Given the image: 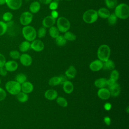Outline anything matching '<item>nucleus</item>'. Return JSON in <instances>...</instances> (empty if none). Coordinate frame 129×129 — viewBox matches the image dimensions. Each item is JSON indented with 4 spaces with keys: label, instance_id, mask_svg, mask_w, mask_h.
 <instances>
[{
    "label": "nucleus",
    "instance_id": "4be33fe9",
    "mask_svg": "<svg viewBox=\"0 0 129 129\" xmlns=\"http://www.w3.org/2000/svg\"><path fill=\"white\" fill-rule=\"evenodd\" d=\"M97 14L98 17H100L102 19H107L109 16L110 13L109 10L105 8H101L97 11Z\"/></svg>",
    "mask_w": 129,
    "mask_h": 129
},
{
    "label": "nucleus",
    "instance_id": "393cba45",
    "mask_svg": "<svg viewBox=\"0 0 129 129\" xmlns=\"http://www.w3.org/2000/svg\"><path fill=\"white\" fill-rule=\"evenodd\" d=\"M16 95L17 100L21 103H25L28 100L29 96L28 94H26L22 91H21Z\"/></svg>",
    "mask_w": 129,
    "mask_h": 129
},
{
    "label": "nucleus",
    "instance_id": "aec40b11",
    "mask_svg": "<svg viewBox=\"0 0 129 129\" xmlns=\"http://www.w3.org/2000/svg\"><path fill=\"white\" fill-rule=\"evenodd\" d=\"M115 64L114 61L110 59L103 62L102 69L106 71H112L115 69Z\"/></svg>",
    "mask_w": 129,
    "mask_h": 129
},
{
    "label": "nucleus",
    "instance_id": "f8f14e48",
    "mask_svg": "<svg viewBox=\"0 0 129 129\" xmlns=\"http://www.w3.org/2000/svg\"><path fill=\"white\" fill-rule=\"evenodd\" d=\"M103 62L99 59L92 61L89 64V68L92 72H98L102 69Z\"/></svg>",
    "mask_w": 129,
    "mask_h": 129
},
{
    "label": "nucleus",
    "instance_id": "20e7f679",
    "mask_svg": "<svg viewBox=\"0 0 129 129\" xmlns=\"http://www.w3.org/2000/svg\"><path fill=\"white\" fill-rule=\"evenodd\" d=\"M6 91L11 95H16L21 91V84L16 81H9L5 84Z\"/></svg>",
    "mask_w": 129,
    "mask_h": 129
},
{
    "label": "nucleus",
    "instance_id": "f704fd0d",
    "mask_svg": "<svg viewBox=\"0 0 129 129\" xmlns=\"http://www.w3.org/2000/svg\"><path fill=\"white\" fill-rule=\"evenodd\" d=\"M8 26L4 21H0V36L4 35L7 31Z\"/></svg>",
    "mask_w": 129,
    "mask_h": 129
},
{
    "label": "nucleus",
    "instance_id": "6e6552de",
    "mask_svg": "<svg viewBox=\"0 0 129 129\" xmlns=\"http://www.w3.org/2000/svg\"><path fill=\"white\" fill-rule=\"evenodd\" d=\"M30 48L36 52H40L44 49V44L41 40L35 39L30 43Z\"/></svg>",
    "mask_w": 129,
    "mask_h": 129
},
{
    "label": "nucleus",
    "instance_id": "2f4dec72",
    "mask_svg": "<svg viewBox=\"0 0 129 129\" xmlns=\"http://www.w3.org/2000/svg\"><path fill=\"white\" fill-rule=\"evenodd\" d=\"M106 7L109 9H114L117 5V0H105Z\"/></svg>",
    "mask_w": 129,
    "mask_h": 129
},
{
    "label": "nucleus",
    "instance_id": "412c9836",
    "mask_svg": "<svg viewBox=\"0 0 129 129\" xmlns=\"http://www.w3.org/2000/svg\"><path fill=\"white\" fill-rule=\"evenodd\" d=\"M40 3L38 1H34L31 3L29 6V11L32 14H35L38 12L40 9Z\"/></svg>",
    "mask_w": 129,
    "mask_h": 129
},
{
    "label": "nucleus",
    "instance_id": "4468645a",
    "mask_svg": "<svg viewBox=\"0 0 129 129\" xmlns=\"http://www.w3.org/2000/svg\"><path fill=\"white\" fill-rule=\"evenodd\" d=\"M56 23L55 19L52 17L51 16H47L45 17L42 20V24L43 27L45 28H49L50 27L54 25Z\"/></svg>",
    "mask_w": 129,
    "mask_h": 129
},
{
    "label": "nucleus",
    "instance_id": "603ef678",
    "mask_svg": "<svg viewBox=\"0 0 129 129\" xmlns=\"http://www.w3.org/2000/svg\"><path fill=\"white\" fill-rule=\"evenodd\" d=\"M55 1H57V2H58V1H60V0H54Z\"/></svg>",
    "mask_w": 129,
    "mask_h": 129
},
{
    "label": "nucleus",
    "instance_id": "1a4fd4ad",
    "mask_svg": "<svg viewBox=\"0 0 129 129\" xmlns=\"http://www.w3.org/2000/svg\"><path fill=\"white\" fill-rule=\"evenodd\" d=\"M6 4L11 10H17L21 7L22 0H6Z\"/></svg>",
    "mask_w": 129,
    "mask_h": 129
},
{
    "label": "nucleus",
    "instance_id": "5701e85b",
    "mask_svg": "<svg viewBox=\"0 0 129 129\" xmlns=\"http://www.w3.org/2000/svg\"><path fill=\"white\" fill-rule=\"evenodd\" d=\"M106 79L104 78H100L96 79L94 82V85L99 89L104 88L106 86Z\"/></svg>",
    "mask_w": 129,
    "mask_h": 129
},
{
    "label": "nucleus",
    "instance_id": "e433bc0d",
    "mask_svg": "<svg viewBox=\"0 0 129 129\" xmlns=\"http://www.w3.org/2000/svg\"><path fill=\"white\" fill-rule=\"evenodd\" d=\"M20 52L18 51V50H11L10 52H9V55L13 59L16 60V59H19V57L20 56Z\"/></svg>",
    "mask_w": 129,
    "mask_h": 129
},
{
    "label": "nucleus",
    "instance_id": "a878e982",
    "mask_svg": "<svg viewBox=\"0 0 129 129\" xmlns=\"http://www.w3.org/2000/svg\"><path fill=\"white\" fill-rule=\"evenodd\" d=\"M59 31L57 27L53 26L49 29V34L52 38H56L59 35Z\"/></svg>",
    "mask_w": 129,
    "mask_h": 129
},
{
    "label": "nucleus",
    "instance_id": "3c124183",
    "mask_svg": "<svg viewBox=\"0 0 129 129\" xmlns=\"http://www.w3.org/2000/svg\"><path fill=\"white\" fill-rule=\"evenodd\" d=\"M1 80L0 79V85H1Z\"/></svg>",
    "mask_w": 129,
    "mask_h": 129
},
{
    "label": "nucleus",
    "instance_id": "bb28decb",
    "mask_svg": "<svg viewBox=\"0 0 129 129\" xmlns=\"http://www.w3.org/2000/svg\"><path fill=\"white\" fill-rule=\"evenodd\" d=\"M48 84L51 86H55L61 84L59 76H54L51 77L48 81Z\"/></svg>",
    "mask_w": 129,
    "mask_h": 129
},
{
    "label": "nucleus",
    "instance_id": "7ed1b4c3",
    "mask_svg": "<svg viewBox=\"0 0 129 129\" xmlns=\"http://www.w3.org/2000/svg\"><path fill=\"white\" fill-rule=\"evenodd\" d=\"M22 33L25 39L29 42H32L35 40L37 36L35 29L30 25L24 26L22 30Z\"/></svg>",
    "mask_w": 129,
    "mask_h": 129
},
{
    "label": "nucleus",
    "instance_id": "c85d7f7f",
    "mask_svg": "<svg viewBox=\"0 0 129 129\" xmlns=\"http://www.w3.org/2000/svg\"><path fill=\"white\" fill-rule=\"evenodd\" d=\"M27 76L23 73H19L17 74L15 77V81L19 83L20 84H22L27 81Z\"/></svg>",
    "mask_w": 129,
    "mask_h": 129
},
{
    "label": "nucleus",
    "instance_id": "c03bdc74",
    "mask_svg": "<svg viewBox=\"0 0 129 129\" xmlns=\"http://www.w3.org/2000/svg\"><path fill=\"white\" fill-rule=\"evenodd\" d=\"M104 121L107 125H109L111 123V119L109 116H105L104 118Z\"/></svg>",
    "mask_w": 129,
    "mask_h": 129
},
{
    "label": "nucleus",
    "instance_id": "39448f33",
    "mask_svg": "<svg viewBox=\"0 0 129 129\" xmlns=\"http://www.w3.org/2000/svg\"><path fill=\"white\" fill-rule=\"evenodd\" d=\"M82 18L86 23L92 24L95 22L98 18L97 11L93 9L88 10L84 13Z\"/></svg>",
    "mask_w": 129,
    "mask_h": 129
},
{
    "label": "nucleus",
    "instance_id": "2eb2a0df",
    "mask_svg": "<svg viewBox=\"0 0 129 129\" xmlns=\"http://www.w3.org/2000/svg\"><path fill=\"white\" fill-rule=\"evenodd\" d=\"M21 91L26 93L29 94L32 92L34 90V86L32 83L29 81H26L21 85Z\"/></svg>",
    "mask_w": 129,
    "mask_h": 129
},
{
    "label": "nucleus",
    "instance_id": "8fccbe9b",
    "mask_svg": "<svg viewBox=\"0 0 129 129\" xmlns=\"http://www.w3.org/2000/svg\"><path fill=\"white\" fill-rule=\"evenodd\" d=\"M6 3V0H0V6L4 5Z\"/></svg>",
    "mask_w": 129,
    "mask_h": 129
},
{
    "label": "nucleus",
    "instance_id": "a18cd8bd",
    "mask_svg": "<svg viewBox=\"0 0 129 129\" xmlns=\"http://www.w3.org/2000/svg\"><path fill=\"white\" fill-rule=\"evenodd\" d=\"M61 80V84H62L64 82L68 80V78L65 76V75H60L59 76Z\"/></svg>",
    "mask_w": 129,
    "mask_h": 129
},
{
    "label": "nucleus",
    "instance_id": "de8ad7c7",
    "mask_svg": "<svg viewBox=\"0 0 129 129\" xmlns=\"http://www.w3.org/2000/svg\"><path fill=\"white\" fill-rule=\"evenodd\" d=\"M52 0H39V2L40 4L47 5L49 4L52 2Z\"/></svg>",
    "mask_w": 129,
    "mask_h": 129
},
{
    "label": "nucleus",
    "instance_id": "dca6fc26",
    "mask_svg": "<svg viewBox=\"0 0 129 129\" xmlns=\"http://www.w3.org/2000/svg\"><path fill=\"white\" fill-rule=\"evenodd\" d=\"M109 90L111 96L113 97H117L119 95L120 93L121 88L118 83H115L112 86L109 87Z\"/></svg>",
    "mask_w": 129,
    "mask_h": 129
},
{
    "label": "nucleus",
    "instance_id": "a19ab883",
    "mask_svg": "<svg viewBox=\"0 0 129 129\" xmlns=\"http://www.w3.org/2000/svg\"><path fill=\"white\" fill-rule=\"evenodd\" d=\"M6 62V59L5 56L0 53V68L4 67L5 64Z\"/></svg>",
    "mask_w": 129,
    "mask_h": 129
},
{
    "label": "nucleus",
    "instance_id": "79ce46f5",
    "mask_svg": "<svg viewBox=\"0 0 129 129\" xmlns=\"http://www.w3.org/2000/svg\"><path fill=\"white\" fill-rule=\"evenodd\" d=\"M7 71L6 70L5 67H3L0 68V75L2 76L5 77L7 75Z\"/></svg>",
    "mask_w": 129,
    "mask_h": 129
},
{
    "label": "nucleus",
    "instance_id": "c756f323",
    "mask_svg": "<svg viewBox=\"0 0 129 129\" xmlns=\"http://www.w3.org/2000/svg\"><path fill=\"white\" fill-rule=\"evenodd\" d=\"M63 37L66 39L67 41H75L77 38L76 35L75 34L69 31L64 33Z\"/></svg>",
    "mask_w": 129,
    "mask_h": 129
},
{
    "label": "nucleus",
    "instance_id": "b1692460",
    "mask_svg": "<svg viewBox=\"0 0 129 129\" xmlns=\"http://www.w3.org/2000/svg\"><path fill=\"white\" fill-rule=\"evenodd\" d=\"M19 50L21 52H25L28 51L30 48V42L25 40L22 41L19 46Z\"/></svg>",
    "mask_w": 129,
    "mask_h": 129
},
{
    "label": "nucleus",
    "instance_id": "cd10ccee",
    "mask_svg": "<svg viewBox=\"0 0 129 129\" xmlns=\"http://www.w3.org/2000/svg\"><path fill=\"white\" fill-rule=\"evenodd\" d=\"M55 43L56 45L59 46H64L66 44L67 42V41L64 38L63 35H59L56 38H55Z\"/></svg>",
    "mask_w": 129,
    "mask_h": 129
},
{
    "label": "nucleus",
    "instance_id": "9d476101",
    "mask_svg": "<svg viewBox=\"0 0 129 129\" xmlns=\"http://www.w3.org/2000/svg\"><path fill=\"white\" fill-rule=\"evenodd\" d=\"M19 60L21 63L25 67L30 66L32 63V57L27 53H23L20 55Z\"/></svg>",
    "mask_w": 129,
    "mask_h": 129
},
{
    "label": "nucleus",
    "instance_id": "f3484780",
    "mask_svg": "<svg viewBox=\"0 0 129 129\" xmlns=\"http://www.w3.org/2000/svg\"><path fill=\"white\" fill-rule=\"evenodd\" d=\"M58 96L57 92L52 89L47 90L44 93V96L45 98L48 100H54L56 99Z\"/></svg>",
    "mask_w": 129,
    "mask_h": 129
},
{
    "label": "nucleus",
    "instance_id": "58836bf2",
    "mask_svg": "<svg viewBox=\"0 0 129 129\" xmlns=\"http://www.w3.org/2000/svg\"><path fill=\"white\" fill-rule=\"evenodd\" d=\"M58 6V3L57 1H52L50 4H49V8L50 9V10H51V11H53V10H56Z\"/></svg>",
    "mask_w": 129,
    "mask_h": 129
},
{
    "label": "nucleus",
    "instance_id": "864d4df0",
    "mask_svg": "<svg viewBox=\"0 0 129 129\" xmlns=\"http://www.w3.org/2000/svg\"><path fill=\"white\" fill-rule=\"evenodd\" d=\"M67 1H72V0H67Z\"/></svg>",
    "mask_w": 129,
    "mask_h": 129
},
{
    "label": "nucleus",
    "instance_id": "72a5a7b5",
    "mask_svg": "<svg viewBox=\"0 0 129 129\" xmlns=\"http://www.w3.org/2000/svg\"><path fill=\"white\" fill-rule=\"evenodd\" d=\"M13 18V15L10 12H6L4 13L2 16L3 20L6 23L11 21Z\"/></svg>",
    "mask_w": 129,
    "mask_h": 129
},
{
    "label": "nucleus",
    "instance_id": "ea45409f",
    "mask_svg": "<svg viewBox=\"0 0 129 129\" xmlns=\"http://www.w3.org/2000/svg\"><path fill=\"white\" fill-rule=\"evenodd\" d=\"M6 97H7L6 91L3 88L0 87V101L5 100Z\"/></svg>",
    "mask_w": 129,
    "mask_h": 129
},
{
    "label": "nucleus",
    "instance_id": "7c9ffc66",
    "mask_svg": "<svg viewBox=\"0 0 129 129\" xmlns=\"http://www.w3.org/2000/svg\"><path fill=\"white\" fill-rule=\"evenodd\" d=\"M56 103L58 105L62 107H66L68 105L67 99L63 97H57L56 99Z\"/></svg>",
    "mask_w": 129,
    "mask_h": 129
},
{
    "label": "nucleus",
    "instance_id": "0eeeda50",
    "mask_svg": "<svg viewBox=\"0 0 129 129\" xmlns=\"http://www.w3.org/2000/svg\"><path fill=\"white\" fill-rule=\"evenodd\" d=\"M33 20V14L28 11L22 13L20 16V22L21 25L25 26L29 25Z\"/></svg>",
    "mask_w": 129,
    "mask_h": 129
},
{
    "label": "nucleus",
    "instance_id": "a211bd4d",
    "mask_svg": "<svg viewBox=\"0 0 129 129\" xmlns=\"http://www.w3.org/2000/svg\"><path fill=\"white\" fill-rule=\"evenodd\" d=\"M62 85L63 90L66 93L69 94H71L73 92L74 87L73 84L71 81L67 80Z\"/></svg>",
    "mask_w": 129,
    "mask_h": 129
},
{
    "label": "nucleus",
    "instance_id": "f257e3e1",
    "mask_svg": "<svg viewBox=\"0 0 129 129\" xmlns=\"http://www.w3.org/2000/svg\"><path fill=\"white\" fill-rule=\"evenodd\" d=\"M114 14L117 18L126 19L129 17V7L125 3L118 4L114 8Z\"/></svg>",
    "mask_w": 129,
    "mask_h": 129
},
{
    "label": "nucleus",
    "instance_id": "09e8293b",
    "mask_svg": "<svg viewBox=\"0 0 129 129\" xmlns=\"http://www.w3.org/2000/svg\"><path fill=\"white\" fill-rule=\"evenodd\" d=\"M112 107L111 104L110 103H106L104 105V108L106 110H109L111 109Z\"/></svg>",
    "mask_w": 129,
    "mask_h": 129
},
{
    "label": "nucleus",
    "instance_id": "9b49d317",
    "mask_svg": "<svg viewBox=\"0 0 129 129\" xmlns=\"http://www.w3.org/2000/svg\"><path fill=\"white\" fill-rule=\"evenodd\" d=\"M97 96L100 99L106 100L110 97L111 95L109 89L104 87L99 89L97 91Z\"/></svg>",
    "mask_w": 129,
    "mask_h": 129
},
{
    "label": "nucleus",
    "instance_id": "6ab92c4d",
    "mask_svg": "<svg viewBox=\"0 0 129 129\" xmlns=\"http://www.w3.org/2000/svg\"><path fill=\"white\" fill-rule=\"evenodd\" d=\"M77 73V70L75 67L73 66H71L66 71L64 75L68 78V79H74L76 77Z\"/></svg>",
    "mask_w": 129,
    "mask_h": 129
},
{
    "label": "nucleus",
    "instance_id": "f03ea898",
    "mask_svg": "<svg viewBox=\"0 0 129 129\" xmlns=\"http://www.w3.org/2000/svg\"><path fill=\"white\" fill-rule=\"evenodd\" d=\"M111 54L110 47L107 44H102L98 48L97 55L98 59L102 62L109 59Z\"/></svg>",
    "mask_w": 129,
    "mask_h": 129
},
{
    "label": "nucleus",
    "instance_id": "ddd939ff",
    "mask_svg": "<svg viewBox=\"0 0 129 129\" xmlns=\"http://www.w3.org/2000/svg\"><path fill=\"white\" fill-rule=\"evenodd\" d=\"M4 67L7 72H13L16 71L18 68V63L14 60H8L6 62Z\"/></svg>",
    "mask_w": 129,
    "mask_h": 129
},
{
    "label": "nucleus",
    "instance_id": "c9c22d12",
    "mask_svg": "<svg viewBox=\"0 0 129 129\" xmlns=\"http://www.w3.org/2000/svg\"><path fill=\"white\" fill-rule=\"evenodd\" d=\"M46 34V29L44 27H41L39 28L37 32V35L39 38H43L45 36Z\"/></svg>",
    "mask_w": 129,
    "mask_h": 129
},
{
    "label": "nucleus",
    "instance_id": "4c0bfd02",
    "mask_svg": "<svg viewBox=\"0 0 129 129\" xmlns=\"http://www.w3.org/2000/svg\"><path fill=\"white\" fill-rule=\"evenodd\" d=\"M119 73L117 70L114 69L111 71L110 75V78L117 81V80L119 79Z\"/></svg>",
    "mask_w": 129,
    "mask_h": 129
},
{
    "label": "nucleus",
    "instance_id": "49530a36",
    "mask_svg": "<svg viewBox=\"0 0 129 129\" xmlns=\"http://www.w3.org/2000/svg\"><path fill=\"white\" fill-rule=\"evenodd\" d=\"M50 16L52 17H53V18L56 19L58 16V12L56 10H53V11H52V12L51 13V15Z\"/></svg>",
    "mask_w": 129,
    "mask_h": 129
},
{
    "label": "nucleus",
    "instance_id": "37998d69",
    "mask_svg": "<svg viewBox=\"0 0 129 129\" xmlns=\"http://www.w3.org/2000/svg\"><path fill=\"white\" fill-rule=\"evenodd\" d=\"M115 83H116V81L113 80L112 79H111L110 78H109V79L106 80V85L108 86L109 87L112 86V85H113Z\"/></svg>",
    "mask_w": 129,
    "mask_h": 129
},
{
    "label": "nucleus",
    "instance_id": "473e14b6",
    "mask_svg": "<svg viewBox=\"0 0 129 129\" xmlns=\"http://www.w3.org/2000/svg\"><path fill=\"white\" fill-rule=\"evenodd\" d=\"M117 21V18L114 13L110 14L109 16L107 18L108 23L110 25H114L116 24Z\"/></svg>",
    "mask_w": 129,
    "mask_h": 129
},
{
    "label": "nucleus",
    "instance_id": "423d86ee",
    "mask_svg": "<svg viewBox=\"0 0 129 129\" xmlns=\"http://www.w3.org/2000/svg\"><path fill=\"white\" fill-rule=\"evenodd\" d=\"M56 27L59 32L65 33L69 31L71 27V23L69 20L64 17H59L56 21Z\"/></svg>",
    "mask_w": 129,
    "mask_h": 129
}]
</instances>
